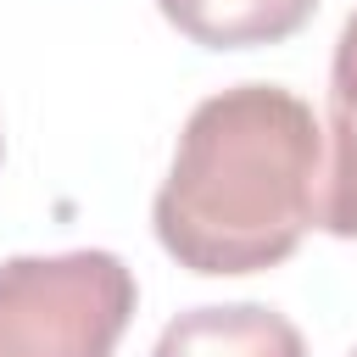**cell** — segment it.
Listing matches in <instances>:
<instances>
[{
  "label": "cell",
  "mask_w": 357,
  "mask_h": 357,
  "mask_svg": "<svg viewBox=\"0 0 357 357\" xmlns=\"http://www.w3.org/2000/svg\"><path fill=\"white\" fill-rule=\"evenodd\" d=\"M324 123L284 84H234L206 95L173 145L151 201L162 251L206 279L262 273L307 234Z\"/></svg>",
  "instance_id": "1"
},
{
  "label": "cell",
  "mask_w": 357,
  "mask_h": 357,
  "mask_svg": "<svg viewBox=\"0 0 357 357\" xmlns=\"http://www.w3.org/2000/svg\"><path fill=\"white\" fill-rule=\"evenodd\" d=\"M139 284L117 251L0 262V357H112Z\"/></svg>",
  "instance_id": "2"
},
{
  "label": "cell",
  "mask_w": 357,
  "mask_h": 357,
  "mask_svg": "<svg viewBox=\"0 0 357 357\" xmlns=\"http://www.w3.org/2000/svg\"><path fill=\"white\" fill-rule=\"evenodd\" d=\"M151 357H307V340L284 312L262 301H229L178 312L156 335Z\"/></svg>",
  "instance_id": "3"
},
{
  "label": "cell",
  "mask_w": 357,
  "mask_h": 357,
  "mask_svg": "<svg viewBox=\"0 0 357 357\" xmlns=\"http://www.w3.org/2000/svg\"><path fill=\"white\" fill-rule=\"evenodd\" d=\"M156 11L206 50H257L301 33L318 0H156Z\"/></svg>",
  "instance_id": "4"
},
{
  "label": "cell",
  "mask_w": 357,
  "mask_h": 357,
  "mask_svg": "<svg viewBox=\"0 0 357 357\" xmlns=\"http://www.w3.org/2000/svg\"><path fill=\"white\" fill-rule=\"evenodd\" d=\"M307 229L357 240V112H346V106H324V151H318V173H312Z\"/></svg>",
  "instance_id": "5"
},
{
  "label": "cell",
  "mask_w": 357,
  "mask_h": 357,
  "mask_svg": "<svg viewBox=\"0 0 357 357\" xmlns=\"http://www.w3.org/2000/svg\"><path fill=\"white\" fill-rule=\"evenodd\" d=\"M329 106L357 112V11L346 17L340 39H335V61H329Z\"/></svg>",
  "instance_id": "6"
},
{
  "label": "cell",
  "mask_w": 357,
  "mask_h": 357,
  "mask_svg": "<svg viewBox=\"0 0 357 357\" xmlns=\"http://www.w3.org/2000/svg\"><path fill=\"white\" fill-rule=\"evenodd\" d=\"M0 156H6V139H0Z\"/></svg>",
  "instance_id": "7"
},
{
  "label": "cell",
  "mask_w": 357,
  "mask_h": 357,
  "mask_svg": "<svg viewBox=\"0 0 357 357\" xmlns=\"http://www.w3.org/2000/svg\"><path fill=\"white\" fill-rule=\"evenodd\" d=\"M351 357H357V351H351Z\"/></svg>",
  "instance_id": "8"
}]
</instances>
